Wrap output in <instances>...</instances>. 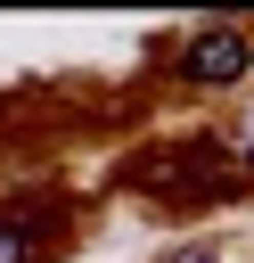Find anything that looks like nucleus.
Instances as JSON below:
<instances>
[{
  "instance_id": "1",
  "label": "nucleus",
  "mask_w": 254,
  "mask_h": 263,
  "mask_svg": "<svg viewBox=\"0 0 254 263\" xmlns=\"http://www.w3.org/2000/svg\"><path fill=\"white\" fill-rule=\"evenodd\" d=\"M172 74L188 90H238L254 74V33L246 25H188L172 41Z\"/></svg>"
},
{
  "instance_id": "3",
  "label": "nucleus",
  "mask_w": 254,
  "mask_h": 263,
  "mask_svg": "<svg viewBox=\"0 0 254 263\" xmlns=\"http://www.w3.org/2000/svg\"><path fill=\"white\" fill-rule=\"evenodd\" d=\"M213 156H221V164H238V173H254V107H238V115L213 132Z\"/></svg>"
},
{
  "instance_id": "2",
  "label": "nucleus",
  "mask_w": 254,
  "mask_h": 263,
  "mask_svg": "<svg viewBox=\"0 0 254 263\" xmlns=\"http://www.w3.org/2000/svg\"><path fill=\"white\" fill-rule=\"evenodd\" d=\"M0 263H41V214L33 205H0Z\"/></svg>"
},
{
  "instance_id": "4",
  "label": "nucleus",
  "mask_w": 254,
  "mask_h": 263,
  "mask_svg": "<svg viewBox=\"0 0 254 263\" xmlns=\"http://www.w3.org/2000/svg\"><path fill=\"white\" fill-rule=\"evenodd\" d=\"M164 263H229V255H221V247H172Z\"/></svg>"
}]
</instances>
